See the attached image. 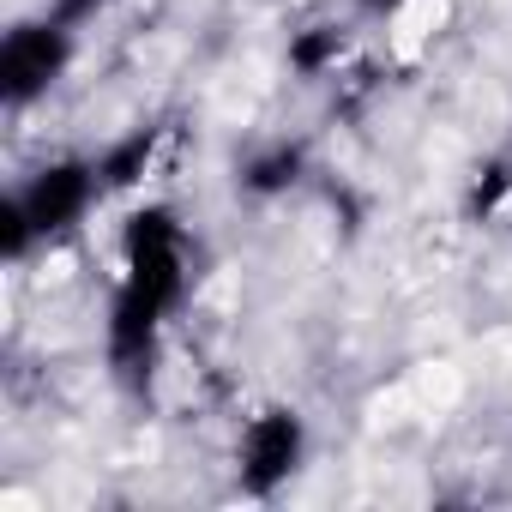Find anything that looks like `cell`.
Returning a JSON list of instances; mask_svg holds the SVG:
<instances>
[{"mask_svg":"<svg viewBox=\"0 0 512 512\" xmlns=\"http://www.w3.org/2000/svg\"><path fill=\"white\" fill-rule=\"evenodd\" d=\"M308 169H314L308 145L278 133V139H260V145H247L235 157V193L253 199V205H272V199H290L308 181Z\"/></svg>","mask_w":512,"mask_h":512,"instance_id":"obj_6","label":"cell"},{"mask_svg":"<svg viewBox=\"0 0 512 512\" xmlns=\"http://www.w3.org/2000/svg\"><path fill=\"white\" fill-rule=\"evenodd\" d=\"M157 145H163V127H133V133L109 139V145L97 151L103 187H109V193H127V187H139V181L151 175V163H157Z\"/></svg>","mask_w":512,"mask_h":512,"instance_id":"obj_8","label":"cell"},{"mask_svg":"<svg viewBox=\"0 0 512 512\" xmlns=\"http://www.w3.org/2000/svg\"><path fill=\"white\" fill-rule=\"evenodd\" d=\"M344 55H350V37H344V25L320 19V25H302V31H290L284 67H290L302 85H320V79H332V73L344 67Z\"/></svg>","mask_w":512,"mask_h":512,"instance_id":"obj_7","label":"cell"},{"mask_svg":"<svg viewBox=\"0 0 512 512\" xmlns=\"http://www.w3.org/2000/svg\"><path fill=\"white\" fill-rule=\"evenodd\" d=\"M350 13H362V19H398L404 13V0H344Z\"/></svg>","mask_w":512,"mask_h":512,"instance_id":"obj_12","label":"cell"},{"mask_svg":"<svg viewBox=\"0 0 512 512\" xmlns=\"http://www.w3.org/2000/svg\"><path fill=\"white\" fill-rule=\"evenodd\" d=\"M169 326H175L169 308H157L151 296L115 284L109 314H103V362H109V374H115L127 392H145V386L157 380V362H163V338H169Z\"/></svg>","mask_w":512,"mask_h":512,"instance_id":"obj_5","label":"cell"},{"mask_svg":"<svg viewBox=\"0 0 512 512\" xmlns=\"http://www.w3.org/2000/svg\"><path fill=\"white\" fill-rule=\"evenodd\" d=\"M37 247H43V241H37V229L25 223L19 199L7 193V199H0V260H7V266H25Z\"/></svg>","mask_w":512,"mask_h":512,"instance_id":"obj_9","label":"cell"},{"mask_svg":"<svg viewBox=\"0 0 512 512\" xmlns=\"http://www.w3.org/2000/svg\"><path fill=\"white\" fill-rule=\"evenodd\" d=\"M103 7H109V0H49V19H61L67 31H85V25H97L103 19Z\"/></svg>","mask_w":512,"mask_h":512,"instance_id":"obj_11","label":"cell"},{"mask_svg":"<svg viewBox=\"0 0 512 512\" xmlns=\"http://www.w3.org/2000/svg\"><path fill=\"white\" fill-rule=\"evenodd\" d=\"M79 61V31H67L61 19L37 13V19H19L7 37H0V103L13 115L19 109H37Z\"/></svg>","mask_w":512,"mask_h":512,"instance_id":"obj_3","label":"cell"},{"mask_svg":"<svg viewBox=\"0 0 512 512\" xmlns=\"http://www.w3.org/2000/svg\"><path fill=\"white\" fill-rule=\"evenodd\" d=\"M314 452V428L296 404H260L235 434V488L247 500H278Z\"/></svg>","mask_w":512,"mask_h":512,"instance_id":"obj_2","label":"cell"},{"mask_svg":"<svg viewBox=\"0 0 512 512\" xmlns=\"http://www.w3.org/2000/svg\"><path fill=\"white\" fill-rule=\"evenodd\" d=\"M103 193H109V187H103L97 157H79V151L37 163V169L13 187V199H19V211H25V223L37 229V241H43V247L67 241V235L97 211V199H103Z\"/></svg>","mask_w":512,"mask_h":512,"instance_id":"obj_4","label":"cell"},{"mask_svg":"<svg viewBox=\"0 0 512 512\" xmlns=\"http://www.w3.org/2000/svg\"><path fill=\"white\" fill-rule=\"evenodd\" d=\"M506 193H512V169H506V163H482L464 205H470V217H494V211L506 205Z\"/></svg>","mask_w":512,"mask_h":512,"instance_id":"obj_10","label":"cell"},{"mask_svg":"<svg viewBox=\"0 0 512 512\" xmlns=\"http://www.w3.org/2000/svg\"><path fill=\"white\" fill-rule=\"evenodd\" d=\"M121 284L181 314L193 296V235L169 199H145L121 217Z\"/></svg>","mask_w":512,"mask_h":512,"instance_id":"obj_1","label":"cell"}]
</instances>
